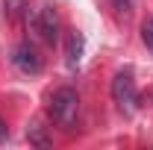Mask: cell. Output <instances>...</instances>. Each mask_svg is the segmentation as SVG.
I'll return each mask as SVG.
<instances>
[{
    "label": "cell",
    "instance_id": "cell-1",
    "mask_svg": "<svg viewBox=\"0 0 153 150\" xmlns=\"http://www.w3.org/2000/svg\"><path fill=\"white\" fill-rule=\"evenodd\" d=\"M76 112H79V97H76L74 88H59V91H53V97H50V115H53L56 124L71 127L76 121Z\"/></svg>",
    "mask_w": 153,
    "mask_h": 150
},
{
    "label": "cell",
    "instance_id": "cell-2",
    "mask_svg": "<svg viewBox=\"0 0 153 150\" xmlns=\"http://www.w3.org/2000/svg\"><path fill=\"white\" fill-rule=\"evenodd\" d=\"M112 97L115 103L121 106V109H127V112H133L135 106V79H133V68H124V71H118L112 79Z\"/></svg>",
    "mask_w": 153,
    "mask_h": 150
},
{
    "label": "cell",
    "instance_id": "cell-3",
    "mask_svg": "<svg viewBox=\"0 0 153 150\" xmlns=\"http://www.w3.org/2000/svg\"><path fill=\"white\" fill-rule=\"evenodd\" d=\"M33 30L38 33V38H41V41L53 44V41L59 38V18H56V12H53L50 6L38 9L36 15H33Z\"/></svg>",
    "mask_w": 153,
    "mask_h": 150
},
{
    "label": "cell",
    "instance_id": "cell-4",
    "mask_svg": "<svg viewBox=\"0 0 153 150\" xmlns=\"http://www.w3.org/2000/svg\"><path fill=\"white\" fill-rule=\"evenodd\" d=\"M12 62H15V68L24 71V74H38L41 71V56H38V50L30 41H24V44H18L12 50Z\"/></svg>",
    "mask_w": 153,
    "mask_h": 150
},
{
    "label": "cell",
    "instance_id": "cell-5",
    "mask_svg": "<svg viewBox=\"0 0 153 150\" xmlns=\"http://www.w3.org/2000/svg\"><path fill=\"white\" fill-rule=\"evenodd\" d=\"M82 50H85V38H82V33H71V36H68V47H65V56H68V65H71V68L79 65Z\"/></svg>",
    "mask_w": 153,
    "mask_h": 150
},
{
    "label": "cell",
    "instance_id": "cell-6",
    "mask_svg": "<svg viewBox=\"0 0 153 150\" xmlns=\"http://www.w3.org/2000/svg\"><path fill=\"white\" fill-rule=\"evenodd\" d=\"M141 41H144V47L153 53V15H147V18L141 21Z\"/></svg>",
    "mask_w": 153,
    "mask_h": 150
},
{
    "label": "cell",
    "instance_id": "cell-7",
    "mask_svg": "<svg viewBox=\"0 0 153 150\" xmlns=\"http://www.w3.org/2000/svg\"><path fill=\"white\" fill-rule=\"evenodd\" d=\"M27 138H30V141H33V144H41V147H44V144H47V138H44V135H41V127H38V124H33V127H30V130H27Z\"/></svg>",
    "mask_w": 153,
    "mask_h": 150
},
{
    "label": "cell",
    "instance_id": "cell-8",
    "mask_svg": "<svg viewBox=\"0 0 153 150\" xmlns=\"http://www.w3.org/2000/svg\"><path fill=\"white\" fill-rule=\"evenodd\" d=\"M21 9H24V0H6V6H3V12H6L9 18H18Z\"/></svg>",
    "mask_w": 153,
    "mask_h": 150
},
{
    "label": "cell",
    "instance_id": "cell-9",
    "mask_svg": "<svg viewBox=\"0 0 153 150\" xmlns=\"http://www.w3.org/2000/svg\"><path fill=\"white\" fill-rule=\"evenodd\" d=\"M3 138H6V124L0 121V141H3Z\"/></svg>",
    "mask_w": 153,
    "mask_h": 150
}]
</instances>
